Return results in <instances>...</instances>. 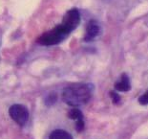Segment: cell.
<instances>
[{"label":"cell","mask_w":148,"mask_h":139,"mask_svg":"<svg viewBox=\"0 0 148 139\" xmlns=\"http://www.w3.org/2000/svg\"><path fill=\"white\" fill-rule=\"evenodd\" d=\"M92 84L75 83L66 86L62 92V100L72 107L81 106L87 104L93 96Z\"/></svg>","instance_id":"obj_1"},{"label":"cell","mask_w":148,"mask_h":139,"mask_svg":"<svg viewBox=\"0 0 148 139\" xmlns=\"http://www.w3.org/2000/svg\"><path fill=\"white\" fill-rule=\"evenodd\" d=\"M72 33V31L61 22L58 26L53 27V29L47 31L42 34L38 39L37 43L43 46H53L62 42L68 37V36Z\"/></svg>","instance_id":"obj_2"},{"label":"cell","mask_w":148,"mask_h":139,"mask_svg":"<svg viewBox=\"0 0 148 139\" xmlns=\"http://www.w3.org/2000/svg\"><path fill=\"white\" fill-rule=\"evenodd\" d=\"M9 114L11 118L19 126H25L29 120V111L27 107L23 105L15 104L9 109Z\"/></svg>","instance_id":"obj_3"},{"label":"cell","mask_w":148,"mask_h":139,"mask_svg":"<svg viewBox=\"0 0 148 139\" xmlns=\"http://www.w3.org/2000/svg\"><path fill=\"white\" fill-rule=\"evenodd\" d=\"M62 23L65 24L72 32L77 29V27L80 23V14L79 11L77 8L70 9L66 12L63 18H62Z\"/></svg>","instance_id":"obj_4"},{"label":"cell","mask_w":148,"mask_h":139,"mask_svg":"<svg viewBox=\"0 0 148 139\" xmlns=\"http://www.w3.org/2000/svg\"><path fill=\"white\" fill-rule=\"evenodd\" d=\"M100 33V26L97 20H90L86 26V31L84 35V41H93Z\"/></svg>","instance_id":"obj_5"},{"label":"cell","mask_w":148,"mask_h":139,"mask_svg":"<svg viewBox=\"0 0 148 139\" xmlns=\"http://www.w3.org/2000/svg\"><path fill=\"white\" fill-rule=\"evenodd\" d=\"M67 116L71 120H75V129L79 132L82 131L84 129V119H83V114L77 107H73L68 111Z\"/></svg>","instance_id":"obj_6"},{"label":"cell","mask_w":148,"mask_h":139,"mask_svg":"<svg viewBox=\"0 0 148 139\" xmlns=\"http://www.w3.org/2000/svg\"><path fill=\"white\" fill-rule=\"evenodd\" d=\"M115 89L119 92H128L131 89V82L128 75L123 73L115 83Z\"/></svg>","instance_id":"obj_7"},{"label":"cell","mask_w":148,"mask_h":139,"mask_svg":"<svg viewBox=\"0 0 148 139\" xmlns=\"http://www.w3.org/2000/svg\"><path fill=\"white\" fill-rule=\"evenodd\" d=\"M49 139H73L69 132L63 131V129H56L50 134Z\"/></svg>","instance_id":"obj_8"},{"label":"cell","mask_w":148,"mask_h":139,"mask_svg":"<svg viewBox=\"0 0 148 139\" xmlns=\"http://www.w3.org/2000/svg\"><path fill=\"white\" fill-rule=\"evenodd\" d=\"M56 100H58V96L56 95L55 93H51V94H49L48 96L46 97V99H45V104H46V106H53V104H55L56 102Z\"/></svg>","instance_id":"obj_9"},{"label":"cell","mask_w":148,"mask_h":139,"mask_svg":"<svg viewBox=\"0 0 148 139\" xmlns=\"http://www.w3.org/2000/svg\"><path fill=\"white\" fill-rule=\"evenodd\" d=\"M110 97H111L113 104H115V105H119L121 103V96L119 95L116 91H110Z\"/></svg>","instance_id":"obj_10"},{"label":"cell","mask_w":148,"mask_h":139,"mask_svg":"<svg viewBox=\"0 0 148 139\" xmlns=\"http://www.w3.org/2000/svg\"><path fill=\"white\" fill-rule=\"evenodd\" d=\"M138 103H140L141 106L148 105V90H146L143 95L138 98Z\"/></svg>","instance_id":"obj_11"}]
</instances>
